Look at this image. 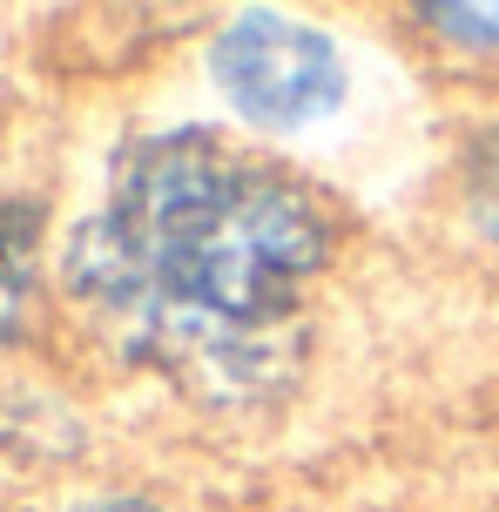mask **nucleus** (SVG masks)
<instances>
[{
  "mask_svg": "<svg viewBox=\"0 0 499 512\" xmlns=\"http://www.w3.org/2000/svg\"><path fill=\"white\" fill-rule=\"evenodd\" d=\"M419 21L459 48H499V7H419Z\"/></svg>",
  "mask_w": 499,
  "mask_h": 512,
  "instance_id": "5",
  "label": "nucleus"
},
{
  "mask_svg": "<svg viewBox=\"0 0 499 512\" xmlns=\"http://www.w3.org/2000/svg\"><path fill=\"white\" fill-rule=\"evenodd\" d=\"M210 68L223 81V95L243 122L257 128H311L324 122L344 95V61L338 48L304 21L284 14H237L216 34Z\"/></svg>",
  "mask_w": 499,
  "mask_h": 512,
  "instance_id": "2",
  "label": "nucleus"
},
{
  "mask_svg": "<svg viewBox=\"0 0 499 512\" xmlns=\"http://www.w3.org/2000/svg\"><path fill=\"white\" fill-rule=\"evenodd\" d=\"M27 243H34V216H0V331L21 324V304H27Z\"/></svg>",
  "mask_w": 499,
  "mask_h": 512,
  "instance_id": "3",
  "label": "nucleus"
},
{
  "mask_svg": "<svg viewBox=\"0 0 499 512\" xmlns=\"http://www.w3.org/2000/svg\"><path fill=\"white\" fill-rule=\"evenodd\" d=\"M466 209H473L479 236L499 243V128L473 142V162H466Z\"/></svg>",
  "mask_w": 499,
  "mask_h": 512,
  "instance_id": "4",
  "label": "nucleus"
},
{
  "mask_svg": "<svg viewBox=\"0 0 499 512\" xmlns=\"http://www.w3.org/2000/svg\"><path fill=\"white\" fill-rule=\"evenodd\" d=\"M324 263L331 216L311 189L203 128L135 142L115 162L108 209L68 236V290L203 398L277 384Z\"/></svg>",
  "mask_w": 499,
  "mask_h": 512,
  "instance_id": "1",
  "label": "nucleus"
},
{
  "mask_svg": "<svg viewBox=\"0 0 499 512\" xmlns=\"http://www.w3.org/2000/svg\"><path fill=\"white\" fill-rule=\"evenodd\" d=\"M75 512H162L149 499H95V506H75Z\"/></svg>",
  "mask_w": 499,
  "mask_h": 512,
  "instance_id": "6",
  "label": "nucleus"
}]
</instances>
